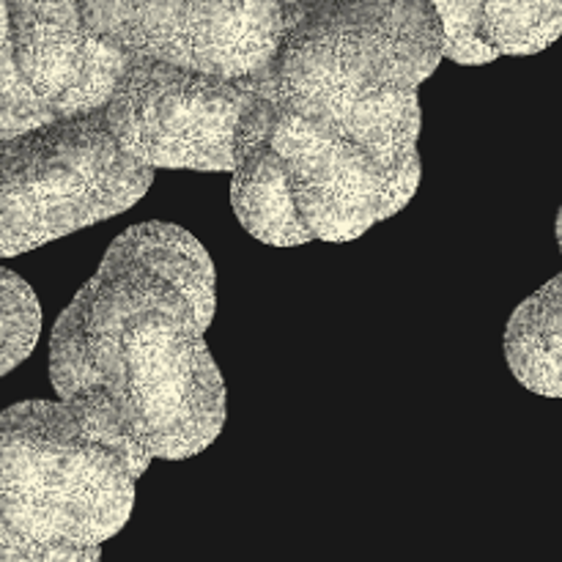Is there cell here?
<instances>
[{
  "label": "cell",
  "mask_w": 562,
  "mask_h": 562,
  "mask_svg": "<svg viewBox=\"0 0 562 562\" xmlns=\"http://www.w3.org/2000/svg\"><path fill=\"white\" fill-rule=\"evenodd\" d=\"M214 307L212 258L195 236L168 223L124 231L55 324V393L148 459H192L225 426V384L203 340Z\"/></svg>",
  "instance_id": "obj_1"
},
{
  "label": "cell",
  "mask_w": 562,
  "mask_h": 562,
  "mask_svg": "<svg viewBox=\"0 0 562 562\" xmlns=\"http://www.w3.org/2000/svg\"><path fill=\"white\" fill-rule=\"evenodd\" d=\"M280 42L258 93L366 148L384 165L420 162L417 88L448 36L431 0H278Z\"/></svg>",
  "instance_id": "obj_2"
},
{
  "label": "cell",
  "mask_w": 562,
  "mask_h": 562,
  "mask_svg": "<svg viewBox=\"0 0 562 562\" xmlns=\"http://www.w3.org/2000/svg\"><path fill=\"white\" fill-rule=\"evenodd\" d=\"M420 187V162L393 168L366 148L258 93L236 135L231 203L263 245L355 241L398 214Z\"/></svg>",
  "instance_id": "obj_3"
},
{
  "label": "cell",
  "mask_w": 562,
  "mask_h": 562,
  "mask_svg": "<svg viewBox=\"0 0 562 562\" xmlns=\"http://www.w3.org/2000/svg\"><path fill=\"white\" fill-rule=\"evenodd\" d=\"M151 459L66 401L0 412V549H99L130 521Z\"/></svg>",
  "instance_id": "obj_4"
},
{
  "label": "cell",
  "mask_w": 562,
  "mask_h": 562,
  "mask_svg": "<svg viewBox=\"0 0 562 562\" xmlns=\"http://www.w3.org/2000/svg\"><path fill=\"white\" fill-rule=\"evenodd\" d=\"M154 170L121 151L102 110L0 143V258L135 206Z\"/></svg>",
  "instance_id": "obj_5"
},
{
  "label": "cell",
  "mask_w": 562,
  "mask_h": 562,
  "mask_svg": "<svg viewBox=\"0 0 562 562\" xmlns=\"http://www.w3.org/2000/svg\"><path fill=\"white\" fill-rule=\"evenodd\" d=\"M126 60L88 36L77 0H0V143L102 110Z\"/></svg>",
  "instance_id": "obj_6"
},
{
  "label": "cell",
  "mask_w": 562,
  "mask_h": 562,
  "mask_svg": "<svg viewBox=\"0 0 562 562\" xmlns=\"http://www.w3.org/2000/svg\"><path fill=\"white\" fill-rule=\"evenodd\" d=\"M256 99V77L220 80L130 58L102 113L121 151L146 168L231 170L236 135Z\"/></svg>",
  "instance_id": "obj_7"
},
{
  "label": "cell",
  "mask_w": 562,
  "mask_h": 562,
  "mask_svg": "<svg viewBox=\"0 0 562 562\" xmlns=\"http://www.w3.org/2000/svg\"><path fill=\"white\" fill-rule=\"evenodd\" d=\"M93 42L220 80H250L280 42L278 0H77Z\"/></svg>",
  "instance_id": "obj_8"
},
{
  "label": "cell",
  "mask_w": 562,
  "mask_h": 562,
  "mask_svg": "<svg viewBox=\"0 0 562 562\" xmlns=\"http://www.w3.org/2000/svg\"><path fill=\"white\" fill-rule=\"evenodd\" d=\"M448 36L445 58L481 66L536 55L562 36V0H431Z\"/></svg>",
  "instance_id": "obj_9"
},
{
  "label": "cell",
  "mask_w": 562,
  "mask_h": 562,
  "mask_svg": "<svg viewBox=\"0 0 562 562\" xmlns=\"http://www.w3.org/2000/svg\"><path fill=\"white\" fill-rule=\"evenodd\" d=\"M505 357L530 393L562 398V272L516 307L505 329Z\"/></svg>",
  "instance_id": "obj_10"
},
{
  "label": "cell",
  "mask_w": 562,
  "mask_h": 562,
  "mask_svg": "<svg viewBox=\"0 0 562 562\" xmlns=\"http://www.w3.org/2000/svg\"><path fill=\"white\" fill-rule=\"evenodd\" d=\"M42 329V307L20 274L0 267V379L33 351Z\"/></svg>",
  "instance_id": "obj_11"
},
{
  "label": "cell",
  "mask_w": 562,
  "mask_h": 562,
  "mask_svg": "<svg viewBox=\"0 0 562 562\" xmlns=\"http://www.w3.org/2000/svg\"><path fill=\"white\" fill-rule=\"evenodd\" d=\"M0 562H99V549H86V552H55V554H14L0 549Z\"/></svg>",
  "instance_id": "obj_12"
},
{
  "label": "cell",
  "mask_w": 562,
  "mask_h": 562,
  "mask_svg": "<svg viewBox=\"0 0 562 562\" xmlns=\"http://www.w3.org/2000/svg\"><path fill=\"white\" fill-rule=\"evenodd\" d=\"M554 234H558V245H560V252H562V206H560V214H558V225H554Z\"/></svg>",
  "instance_id": "obj_13"
}]
</instances>
